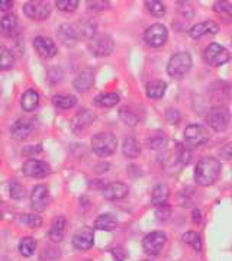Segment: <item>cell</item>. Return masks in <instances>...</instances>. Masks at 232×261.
<instances>
[{
	"label": "cell",
	"mask_w": 232,
	"mask_h": 261,
	"mask_svg": "<svg viewBox=\"0 0 232 261\" xmlns=\"http://www.w3.org/2000/svg\"><path fill=\"white\" fill-rule=\"evenodd\" d=\"M203 58L208 64L214 65V67H219V65L229 61L231 54H229V51L225 47L216 44V42H212V44H209L208 47L204 48Z\"/></svg>",
	"instance_id": "cell-6"
},
{
	"label": "cell",
	"mask_w": 232,
	"mask_h": 261,
	"mask_svg": "<svg viewBox=\"0 0 232 261\" xmlns=\"http://www.w3.org/2000/svg\"><path fill=\"white\" fill-rule=\"evenodd\" d=\"M183 241L187 245H190L195 251H200L202 250V240H200V235L195 231H189L183 235Z\"/></svg>",
	"instance_id": "cell-36"
},
{
	"label": "cell",
	"mask_w": 232,
	"mask_h": 261,
	"mask_svg": "<svg viewBox=\"0 0 232 261\" xmlns=\"http://www.w3.org/2000/svg\"><path fill=\"white\" fill-rule=\"evenodd\" d=\"M130 193V187L122 181H113L103 189V197L106 200H121Z\"/></svg>",
	"instance_id": "cell-14"
},
{
	"label": "cell",
	"mask_w": 232,
	"mask_h": 261,
	"mask_svg": "<svg viewBox=\"0 0 232 261\" xmlns=\"http://www.w3.org/2000/svg\"><path fill=\"white\" fill-rule=\"evenodd\" d=\"M15 64V57L6 47H0V70L8 71Z\"/></svg>",
	"instance_id": "cell-33"
},
{
	"label": "cell",
	"mask_w": 232,
	"mask_h": 261,
	"mask_svg": "<svg viewBox=\"0 0 232 261\" xmlns=\"http://www.w3.org/2000/svg\"><path fill=\"white\" fill-rule=\"evenodd\" d=\"M173 154L176 157V161H178L182 166L189 164V161H190V151L183 144H176V148L173 151Z\"/></svg>",
	"instance_id": "cell-37"
},
{
	"label": "cell",
	"mask_w": 232,
	"mask_h": 261,
	"mask_svg": "<svg viewBox=\"0 0 232 261\" xmlns=\"http://www.w3.org/2000/svg\"><path fill=\"white\" fill-rule=\"evenodd\" d=\"M144 39L148 44L149 47L158 48L166 44L168 39V31L163 23H154L147 28L145 34H144Z\"/></svg>",
	"instance_id": "cell-9"
},
{
	"label": "cell",
	"mask_w": 232,
	"mask_h": 261,
	"mask_svg": "<svg viewBox=\"0 0 232 261\" xmlns=\"http://www.w3.org/2000/svg\"><path fill=\"white\" fill-rule=\"evenodd\" d=\"M145 6L151 15L157 16V18H161L166 15V5L163 2H158V0H147L145 2Z\"/></svg>",
	"instance_id": "cell-35"
},
{
	"label": "cell",
	"mask_w": 232,
	"mask_h": 261,
	"mask_svg": "<svg viewBox=\"0 0 232 261\" xmlns=\"http://www.w3.org/2000/svg\"><path fill=\"white\" fill-rule=\"evenodd\" d=\"M209 141V132L202 125H189L185 129L186 147L196 148Z\"/></svg>",
	"instance_id": "cell-7"
},
{
	"label": "cell",
	"mask_w": 232,
	"mask_h": 261,
	"mask_svg": "<svg viewBox=\"0 0 232 261\" xmlns=\"http://www.w3.org/2000/svg\"><path fill=\"white\" fill-rule=\"evenodd\" d=\"M18 18H16V15H6V16H3L2 20H0V32H2V35H5V37H13L16 32H18Z\"/></svg>",
	"instance_id": "cell-22"
},
{
	"label": "cell",
	"mask_w": 232,
	"mask_h": 261,
	"mask_svg": "<svg viewBox=\"0 0 232 261\" xmlns=\"http://www.w3.org/2000/svg\"><path fill=\"white\" fill-rule=\"evenodd\" d=\"M157 218L158 219H163L166 221L167 218H170V209L167 206H160V209L157 211Z\"/></svg>",
	"instance_id": "cell-44"
},
{
	"label": "cell",
	"mask_w": 232,
	"mask_h": 261,
	"mask_svg": "<svg viewBox=\"0 0 232 261\" xmlns=\"http://www.w3.org/2000/svg\"><path fill=\"white\" fill-rule=\"evenodd\" d=\"M93 82H94V75H93L92 70H84L74 80L75 90L80 93H86L92 89Z\"/></svg>",
	"instance_id": "cell-21"
},
{
	"label": "cell",
	"mask_w": 232,
	"mask_h": 261,
	"mask_svg": "<svg viewBox=\"0 0 232 261\" xmlns=\"http://www.w3.org/2000/svg\"><path fill=\"white\" fill-rule=\"evenodd\" d=\"M119 100H121L119 94L112 92V93L97 94L96 99H94V103L97 106H100V108H113V106H116L119 103Z\"/></svg>",
	"instance_id": "cell-31"
},
{
	"label": "cell",
	"mask_w": 232,
	"mask_h": 261,
	"mask_svg": "<svg viewBox=\"0 0 232 261\" xmlns=\"http://www.w3.org/2000/svg\"><path fill=\"white\" fill-rule=\"evenodd\" d=\"M167 135L163 132V130H156V132H151L147 140H145V144L148 145V148L151 149H163L166 145H167Z\"/></svg>",
	"instance_id": "cell-25"
},
{
	"label": "cell",
	"mask_w": 232,
	"mask_h": 261,
	"mask_svg": "<svg viewBox=\"0 0 232 261\" xmlns=\"http://www.w3.org/2000/svg\"><path fill=\"white\" fill-rule=\"evenodd\" d=\"M119 118H121L122 122H123L125 125H128V126H135L139 122L138 113L134 112V111H132L131 108H128V106L121 108V111H119Z\"/></svg>",
	"instance_id": "cell-34"
},
{
	"label": "cell",
	"mask_w": 232,
	"mask_h": 261,
	"mask_svg": "<svg viewBox=\"0 0 232 261\" xmlns=\"http://www.w3.org/2000/svg\"><path fill=\"white\" fill-rule=\"evenodd\" d=\"M0 219H2V211H0Z\"/></svg>",
	"instance_id": "cell-48"
},
{
	"label": "cell",
	"mask_w": 232,
	"mask_h": 261,
	"mask_svg": "<svg viewBox=\"0 0 232 261\" xmlns=\"http://www.w3.org/2000/svg\"><path fill=\"white\" fill-rule=\"evenodd\" d=\"M94 243V231L92 226H83L73 235V247L79 251H87Z\"/></svg>",
	"instance_id": "cell-11"
},
{
	"label": "cell",
	"mask_w": 232,
	"mask_h": 261,
	"mask_svg": "<svg viewBox=\"0 0 232 261\" xmlns=\"http://www.w3.org/2000/svg\"><path fill=\"white\" fill-rule=\"evenodd\" d=\"M167 83L163 80H154L147 84V96L149 99H160L166 94Z\"/></svg>",
	"instance_id": "cell-30"
},
{
	"label": "cell",
	"mask_w": 232,
	"mask_h": 261,
	"mask_svg": "<svg viewBox=\"0 0 232 261\" xmlns=\"http://www.w3.org/2000/svg\"><path fill=\"white\" fill-rule=\"evenodd\" d=\"M37 250V241L32 238V237H25L20 240L19 243V252L23 255V257H31L34 255V252Z\"/></svg>",
	"instance_id": "cell-32"
},
{
	"label": "cell",
	"mask_w": 232,
	"mask_h": 261,
	"mask_svg": "<svg viewBox=\"0 0 232 261\" xmlns=\"http://www.w3.org/2000/svg\"><path fill=\"white\" fill-rule=\"evenodd\" d=\"M57 35L60 38V41L64 44V45H74L79 39V32L77 29H74L73 25H68V23H64L61 25L58 31H57Z\"/></svg>",
	"instance_id": "cell-18"
},
{
	"label": "cell",
	"mask_w": 232,
	"mask_h": 261,
	"mask_svg": "<svg viewBox=\"0 0 232 261\" xmlns=\"http://www.w3.org/2000/svg\"><path fill=\"white\" fill-rule=\"evenodd\" d=\"M115 48V41L111 35L108 34H99L89 41V49L92 51V54L96 57H108L113 53Z\"/></svg>",
	"instance_id": "cell-5"
},
{
	"label": "cell",
	"mask_w": 232,
	"mask_h": 261,
	"mask_svg": "<svg viewBox=\"0 0 232 261\" xmlns=\"http://www.w3.org/2000/svg\"><path fill=\"white\" fill-rule=\"evenodd\" d=\"M87 261H90V260H87Z\"/></svg>",
	"instance_id": "cell-49"
},
{
	"label": "cell",
	"mask_w": 232,
	"mask_h": 261,
	"mask_svg": "<svg viewBox=\"0 0 232 261\" xmlns=\"http://www.w3.org/2000/svg\"><path fill=\"white\" fill-rule=\"evenodd\" d=\"M32 129H34L32 122L27 121V119H19V121H16L12 125V128H10V137L16 141H23L27 140L29 135H31Z\"/></svg>",
	"instance_id": "cell-16"
},
{
	"label": "cell",
	"mask_w": 232,
	"mask_h": 261,
	"mask_svg": "<svg viewBox=\"0 0 232 261\" xmlns=\"http://www.w3.org/2000/svg\"><path fill=\"white\" fill-rule=\"evenodd\" d=\"M49 202V192L45 185H38L32 189L31 193V207L35 212H42L45 211Z\"/></svg>",
	"instance_id": "cell-12"
},
{
	"label": "cell",
	"mask_w": 232,
	"mask_h": 261,
	"mask_svg": "<svg viewBox=\"0 0 232 261\" xmlns=\"http://www.w3.org/2000/svg\"><path fill=\"white\" fill-rule=\"evenodd\" d=\"M219 154L222 155L223 159H232V144H226L223 145L222 148L219 149Z\"/></svg>",
	"instance_id": "cell-43"
},
{
	"label": "cell",
	"mask_w": 232,
	"mask_h": 261,
	"mask_svg": "<svg viewBox=\"0 0 232 261\" xmlns=\"http://www.w3.org/2000/svg\"><path fill=\"white\" fill-rule=\"evenodd\" d=\"M56 6L63 12H74L79 6L77 0H57Z\"/></svg>",
	"instance_id": "cell-39"
},
{
	"label": "cell",
	"mask_w": 232,
	"mask_h": 261,
	"mask_svg": "<svg viewBox=\"0 0 232 261\" xmlns=\"http://www.w3.org/2000/svg\"><path fill=\"white\" fill-rule=\"evenodd\" d=\"M192 57L189 53H177L170 58L167 64V73L168 75L174 77V79H182L183 75L192 68Z\"/></svg>",
	"instance_id": "cell-3"
},
{
	"label": "cell",
	"mask_w": 232,
	"mask_h": 261,
	"mask_svg": "<svg viewBox=\"0 0 232 261\" xmlns=\"http://www.w3.org/2000/svg\"><path fill=\"white\" fill-rule=\"evenodd\" d=\"M23 13L32 20H45L51 15V6L48 2H28L23 5Z\"/></svg>",
	"instance_id": "cell-10"
},
{
	"label": "cell",
	"mask_w": 232,
	"mask_h": 261,
	"mask_svg": "<svg viewBox=\"0 0 232 261\" xmlns=\"http://www.w3.org/2000/svg\"><path fill=\"white\" fill-rule=\"evenodd\" d=\"M112 254H113V257H115V260L116 261H122L125 258V251H123V248L122 247H116V248H113L112 250Z\"/></svg>",
	"instance_id": "cell-45"
},
{
	"label": "cell",
	"mask_w": 232,
	"mask_h": 261,
	"mask_svg": "<svg viewBox=\"0 0 232 261\" xmlns=\"http://www.w3.org/2000/svg\"><path fill=\"white\" fill-rule=\"evenodd\" d=\"M39 105V94L35 90L29 89L25 93L22 94V99H20V106L23 111L27 112H32L37 109V106Z\"/></svg>",
	"instance_id": "cell-24"
},
{
	"label": "cell",
	"mask_w": 232,
	"mask_h": 261,
	"mask_svg": "<svg viewBox=\"0 0 232 261\" xmlns=\"http://www.w3.org/2000/svg\"><path fill=\"white\" fill-rule=\"evenodd\" d=\"M53 105L58 109H64V111L65 109H71L77 105V97L73 94H54L53 96Z\"/></svg>",
	"instance_id": "cell-27"
},
{
	"label": "cell",
	"mask_w": 232,
	"mask_h": 261,
	"mask_svg": "<svg viewBox=\"0 0 232 261\" xmlns=\"http://www.w3.org/2000/svg\"><path fill=\"white\" fill-rule=\"evenodd\" d=\"M168 196H170V189H168L167 185L161 183V185H157L154 187L152 195H151V202L156 206H166Z\"/></svg>",
	"instance_id": "cell-23"
},
{
	"label": "cell",
	"mask_w": 232,
	"mask_h": 261,
	"mask_svg": "<svg viewBox=\"0 0 232 261\" xmlns=\"http://www.w3.org/2000/svg\"><path fill=\"white\" fill-rule=\"evenodd\" d=\"M13 8V2L12 0H0V10L6 12Z\"/></svg>",
	"instance_id": "cell-46"
},
{
	"label": "cell",
	"mask_w": 232,
	"mask_h": 261,
	"mask_svg": "<svg viewBox=\"0 0 232 261\" xmlns=\"http://www.w3.org/2000/svg\"><path fill=\"white\" fill-rule=\"evenodd\" d=\"M94 119H96V115H94V113L90 112L89 109H83L82 112L75 115L71 126H73V129H74L75 132H80V130L86 129L89 125H92L93 122H94Z\"/></svg>",
	"instance_id": "cell-19"
},
{
	"label": "cell",
	"mask_w": 232,
	"mask_h": 261,
	"mask_svg": "<svg viewBox=\"0 0 232 261\" xmlns=\"http://www.w3.org/2000/svg\"><path fill=\"white\" fill-rule=\"evenodd\" d=\"M122 152L128 159H137L141 154V147H139L138 141L135 140V138H132V137L125 138L123 144H122Z\"/></svg>",
	"instance_id": "cell-29"
},
{
	"label": "cell",
	"mask_w": 232,
	"mask_h": 261,
	"mask_svg": "<svg viewBox=\"0 0 232 261\" xmlns=\"http://www.w3.org/2000/svg\"><path fill=\"white\" fill-rule=\"evenodd\" d=\"M200 221H202L200 211H199V209H195V211H193V222H195V224H199Z\"/></svg>",
	"instance_id": "cell-47"
},
{
	"label": "cell",
	"mask_w": 232,
	"mask_h": 261,
	"mask_svg": "<svg viewBox=\"0 0 232 261\" xmlns=\"http://www.w3.org/2000/svg\"><path fill=\"white\" fill-rule=\"evenodd\" d=\"M166 119H167L168 123H171V125H174V123H178L180 121V113L176 109H167V112H166Z\"/></svg>",
	"instance_id": "cell-42"
},
{
	"label": "cell",
	"mask_w": 232,
	"mask_h": 261,
	"mask_svg": "<svg viewBox=\"0 0 232 261\" xmlns=\"http://www.w3.org/2000/svg\"><path fill=\"white\" fill-rule=\"evenodd\" d=\"M214 12L222 19L225 23H231L232 22V3L229 2H215Z\"/></svg>",
	"instance_id": "cell-28"
},
{
	"label": "cell",
	"mask_w": 232,
	"mask_h": 261,
	"mask_svg": "<svg viewBox=\"0 0 232 261\" xmlns=\"http://www.w3.org/2000/svg\"><path fill=\"white\" fill-rule=\"evenodd\" d=\"M89 9L94 10V12H102V10L109 9V2H87Z\"/></svg>",
	"instance_id": "cell-41"
},
{
	"label": "cell",
	"mask_w": 232,
	"mask_h": 261,
	"mask_svg": "<svg viewBox=\"0 0 232 261\" xmlns=\"http://www.w3.org/2000/svg\"><path fill=\"white\" fill-rule=\"evenodd\" d=\"M34 48L37 49V53L44 58H53L57 54L56 42L51 38L37 37L34 39Z\"/></svg>",
	"instance_id": "cell-15"
},
{
	"label": "cell",
	"mask_w": 232,
	"mask_h": 261,
	"mask_svg": "<svg viewBox=\"0 0 232 261\" xmlns=\"http://www.w3.org/2000/svg\"><path fill=\"white\" fill-rule=\"evenodd\" d=\"M22 173L28 177L42 178L45 177L46 174L49 173V166L46 164L45 161L41 160L31 159L27 163H23L22 166Z\"/></svg>",
	"instance_id": "cell-13"
},
{
	"label": "cell",
	"mask_w": 232,
	"mask_h": 261,
	"mask_svg": "<svg viewBox=\"0 0 232 261\" xmlns=\"http://www.w3.org/2000/svg\"><path fill=\"white\" fill-rule=\"evenodd\" d=\"M65 221L64 216H57L56 219L53 221V225H51V229H49V240L53 243H61L63 238H64V232H65Z\"/></svg>",
	"instance_id": "cell-20"
},
{
	"label": "cell",
	"mask_w": 232,
	"mask_h": 261,
	"mask_svg": "<svg viewBox=\"0 0 232 261\" xmlns=\"http://www.w3.org/2000/svg\"><path fill=\"white\" fill-rule=\"evenodd\" d=\"M221 161L214 157H204L195 168V180L199 186H211L221 174Z\"/></svg>",
	"instance_id": "cell-1"
},
{
	"label": "cell",
	"mask_w": 232,
	"mask_h": 261,
	"mask_svg": "<svg viewBox=\"0 0 232 261\" xmlns=\"http://www.w3.org/2000/svg\"><path fill=\"white\" fill-rule=\"evenodd\" d=\"M20 222L25 224L29 228H39L42 225V219L39 215H34V214H28V215H22L20 216Z\"/></svg>",
	"instance_id": "cell-38"
},
{
	"label": "cell",
	"mask_w": 232,
	"mask_h": 261,
	"mask_svg": "<svg viewBox=\"0 0 232 261\" xmlns=\"http://www.w3.org/2000/svg\"><path fill=\"white\" fill-rule=\"evenodd\" d=\"M118 145L116 137L111 132H99L92 138L93 152L99 157H109L115 152Z\"/></svg>",
	"instance_id": "cell-2"
},
{
	"label": "cell",
	"mask_w": 232,
	"mask_h": 261,
	"mask_svg": "<svg viewBox=\"0 0 232 261\" xmlns=\"http://www.w3.org/2000/svg\"><path fill=\"white\" fill-rule=\"evenodd\" d=\"M166 243H167V233L163 231H154L144 238L142 248L148 255H158L164 248Z\"/></svg>",
	"instance_id": "cell-8"
},
{
	"label": "cell",
	"mask_w": 232,
	"mask_h": 261,
	"mask_svg": "<svg viewBox=\"0 0 232 261\" xmlns=\"http://www.w3.org/2000/svg\"><path fill=\"white\" fill-rule=\"evenodd\" d=\"M10 196L13 199H18V200L19 199H23L25 197V189L18 181H12V185H10Z\"/></svg>",
	"instance_id": "cell-40"
},
{
	"label": "cell",
	"mask_w": 232,
	"mask_h": 261,
	"mask_svg": "<svg viewBox=\"0 0 232 261\" xmlns=\"http://www.w3.org/2000/svg\"><path fill=\"white\" fill-rule=\"evenodd\" d=\"M218 31H219V25L216 22L206 20V22L195 25L193 28L189 31V35L193 39H197V38H202L204 35H215V34H218Z\"/></svg>",
	"instance_id": "cell-17"
},
{
	"label": "cell",
	"mask_w": 232,
	"mask_h": 261,
	"mask_svg": "<svg viewBox=\"0 0 232 261\" xmlns=\"http://www.w3.org/2000/svg\"><path fill=\"white\" fill-rule=\"evenodd\" d=\"M118 225V218L112 214L100 215L96 221H94V228L100 229V231H112L115 229Z\"/></svg>",
	"instance_id": "cell-26"
},
{
	"label": "cell",
	"mask_w": 232,
	"mask_h": 261,
	"mask_svg": "<svg viewBox=\"0 0 232 261\" xmlns=\"http://www.w3.org/2000/svg\"><path fill=\"white\" fill-rule=\"evenodd\" d=\"M206 122L214 130L222 132L228 128V125L231 122V113L223 106H216L209 111L208 116H206Z\"/></svg>",
	"instance_id": "cell-4"
}]
</instances>
